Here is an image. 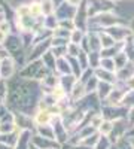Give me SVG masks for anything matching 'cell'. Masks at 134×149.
Listing matches in <instances>:
<instances>
[{
  "instance_id": "obj_1",
  "label": "cell",
  "mask_w": 134,
  "mask_h": 149,
  "mask_svg": "<svg viewBox=\"0 0 134 149\" xmlns=\"http://www.w3.org/2000/svg\"><path fill=\"white\" fill-rule=\"evenodd\" d=\"M42 12L43 14H51V12H54V3L52 0H42Z\"/></svg>"
},
{
  "instance_id": "obj_2",
  "label": "cell",
  "mask_w": 134,
  "mask_h": 149,
  "mask_svg": "<svg viewBox=\"0 0 134 149\" xmlns=\"http://www.w3.org/2000/svg\"><path fill=\"white\" fill-rule=\"evenodd\" d=\"M49 119H51L49 112H46V110L39 112V113H37V118H36V121H37L39 124H46V122H49Z\"/></svg>"
},
{
  "instance_id": "obj_3",
  "label": "cell",
  "mask_w": 134,
  "mask_h": 149,
  "mask_svg": "<svg viewBox=\"0 0 134 149\" xmlns=\"http://www.w3.org/2000/svg\"><path fill=\"white\" fill-rule=\"evenodd\" d=\"M0 31H3L5 34L9 33V22L6 19H2L0 21Z\"/></svg>"
},
{
  "instance_id": "obj_4",
  "label": "cell",
  "mask_w": 134,
  "mask_h": 149,
  "mask_svg": "<svg viewBox=\"0 0 134 149\" xmlns=\"http://www.w3.org/2000/svg\"><path fill=\"white\" fill-rule=\"evenodd\" d=\"M6 36H8V34H5L3 31H0V43H3V42L6 40Z\"/></svg>"
},
{
  "instance_id": "obj_5",
  "label": "cell",
  "mask_w": 134,
  "mask_h": 149,
  "mask_svg": "<svg viewBox=\"0 0 134 149\" xmlns=\"http://www.w3.org/2000/svg\"><path fill=\"white\" fill-rule=\"evenodd\" d=\"M67 2H69L70 5H79V2H81V0H67Z\"/></svg>"
}]
</instances>
